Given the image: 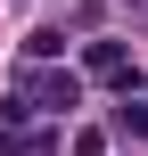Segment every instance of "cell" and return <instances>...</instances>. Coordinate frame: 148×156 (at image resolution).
I'll list each match as a JSON object with an SVG mask.
<instances>
[{"label":"cell","mask_w":148,"mask_h":156,"mask_svg":"<svg viewBox=\"0 0 148 156\" xmlns=\"http://www.w3.org/2000/svg\"><path fill=\"white\" fill-rule=\"evenodd\" d=\"M124 66H132L124 41H91V49H82V74H99V82H124Z\"/></svg>","instance_id":"1"},{"label":"cell","mask_w":148,"mask_h":156,"mask_svg":"<svg viewBox=\"0 0 148 156\" xmlns=\"http://www.w3.org/2000/svg\"><path fill=\"white\" fill-rule=\"evenodd\" d=\"M25 148H33L25 132H0V156H25Z\"/></svg>","instance_id":"4"},{"label":"cell","mask_w":148,"mask_h":156,"mask_svg":"<svg viewBox=\"0 0 148 156\" xmlns=\"http://www.w3.org/2000/svg\"><path fill=\"white\" fill-rule=\"evenodd\" d=\"M25 99H33V107H74L82 82H74V74H41V82H25Z\"/></svg>","instance_id":"2"},{"label":"cell","mask_w":148,"mask_h":156,"mask_svg":"<svg viewBox=\"0 0 148 156\" xmlns=\"http://www.w3.org/2000/svg\"><path fill=\"white\" fill-rule=\"evenodd\" d=\"M132 8H148V0H132Z\"/></svg>","instance_id":"5"},{"label":"cell","mask_w":148,"mask_h":156,"mask_svg":"<svg viewBox=\"0 0 148 156\" xmlns=\"http://www.w3.org/2000/svg\"><path fill=\"white\" fill-rule=\"evenodd\" d=\"M132 140H148V90H124V115H115Z\"/></svg>","instance_id":"3"}]
</instances>
